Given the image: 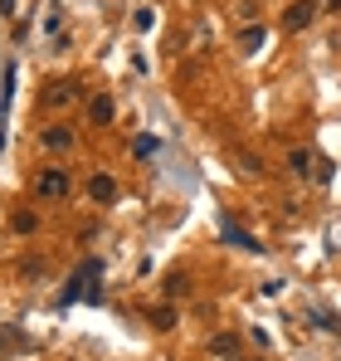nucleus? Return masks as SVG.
Here are the masks:
<instances>
[{
	"instance_id": "f257e3e1",
	"label": "nucleus",
	"mask_w": 341,
	"mask_h": 361,
	"mask_svg": "<svg viewBox=\"0 0 341 361\" xmlns=\"http://www.w3.org/2000/svg\"><path fill=\"white\" fill-rule=\"evenodd\" d=\"M68 103H78V78H54V83L39 93V108H49V113L68 108Z\"/></svg>"
},
{
	"instance_id": "f03ea898",
	"label": "nucleus",
	"mask_w": 341,
	"mask_h": 361,
	"mask_svg": "<svg viewBox=\"0 0 341 361\" xmlns=\"http://www.w3.org/2000/svg\"><path fill=\"white\" fill-rule=\"evenodd\" d=\"M35 190H39V200H63V195H68V176H63L58 166H49V171H39Z\"/></svg>"
},
{
	"instance_id": "7ed1b4c3",
	"label": "nucleus",
	"mask_w": 341,
	"mask_h": 361,
	"mask_svg": "<svg viewBox=\"0 0 341 361\" xmlns=\"http://www.w3.org/2000/svg\"><path fill=\"white\" fill-rule=\"evenodd\" d=\"M312 15H317V5H312V0H292V5H287V15H283V30L302 35V30L312 25Z\"/></svg>"
},
{
	"instance_id": "20e7f679",
	"label": "nucleus",
	"mask_w": 341,
	"mask_h": 361,
	"mask_svg": "<svg viewBox=\"0 0 341 361\" xmlns=\"http://www.w3.org/2000/svg\"><path fill=\"white\" fill-rule=\"evenodd\" d=\"M83 190H88V200H98V205H113V200H117V180L108 176V171L88 176V185H83Z\"/></svg>"
},
{
	"instance_id": "39448f33",
	"label": "nucleus",
	"mask_w": 341,
	"mask_h": 361,
	"mask_svg": "<svg viewBox=\"0 0 341 361\" xmlns=\"http://www.w3.org/2000/svg\"><path fill=\"white\" fill-rule=\"evenodd\" d=\"M113 113H117V103L108 93H93V98H88V122H93V127H113Z\"/></svg>"
},
{
	"instance_id": "423d86ee",
	"label": "nucleus",
	"mask_w": 341,
	"mask_h": 361,
	"mask_svg": "<svg viewBox=\"0 0 341 361\" xmlns=\"http://www.w3.org/2000/svg\"><path fill=\"white\" fill-rule=\"evenodd\" d=\"M39 147L44 152H68L73 147V127H44L39 132Z\"/></svg>"
},
{
	"instance_id": "0eeeda50",
	"label": "nucleus",
	"mask_w": 341,
	"mask_h": 361,
	"mask_svg": "<svg viewBox=\"0 0 341 361\" xmlns=\"http://www.w3.org/2000/svg\"><path fill=\"white\" fill-rule=\"evenodd\" d=\"M210 357L234 361L239 357V337H234V332H215V337H210Z\"/></svg>"
},
{
	"instance_id": "6e6552de",
	"label": "nucleus",
	"mask_w": 341,
	"mask_h": 361,
	"mask_svg": "<svg viewBox=\"0 0 341 361\" xmlns=\"http://www.w3.org/2000/svg\"><path fill=\"white\" fill-rule=\"evenodd\" d=\"M147 317H151V327H156V332H170V327H175V322H180V317H175V307H170V302H156V307H151V312H147Z\"/></svg>"
},
{
	"instance_id": "1a4fd4ad",
	"label": "nucleus",
	"mask_w": 341,
	"mask_h": 361,
	"mask_svg": "<svg viewBox=\"0 0 341 361\" xmlns=\"http://www.w3.org/2000/svg\"><path fill=\"white\" fill-rule=\"evenodd\" d=\"M234 166H239L244 176H264V157H259V152H234Z\"/></svg>"
},
{
	"instance_id": "9d476101",
	"label": "nucleus",
	"mask_w": 341,
	"mask_h": 361,
	"mask_svg": "<svg viewBox=\"0 0 341 361\" xmlns=\"http://www.w3.org/2000/svg\"><path fill=\"white\" fill-rule=\"evenodd\" d=\"M287 166H292L297 176H312V171H317V166H312V152H307V147H292V152H287Z\"/></svg>"
},
{
	"instance_id": "9b49d317",
	"label": "nucleus",
	"mask_w": 341,
	"mask_h": 361,
	"mask_svg": "<svg viewBox=\"0 0 341 361\" xmlns=\"http://www.w3.org/2000/svg\"><path fill=\"white\" fill-rule=\"evenodd\" d=\"M264 39H268V35H264V25H249V30L239 35V49H244V54H259V44H264Z\"/></svg>"
},
{
	"instance_id": "f8f14e48",
	"label": "nucleus",
	"mask_w": 341,
	"mask_h": 361,
	"mask_svg": "<svg viewBox=\"0 0 341 361\" xmlns=\"http://www.w3.org/2000/svg\"><path fill=\"white\" fill-rule=\"evenodd\" d=\"M185 288H190L185 274H166V279H161V293H166V298H185Z\"/></svg>"
},
{
	"instance_id": "ddd939ff",
	"label": "nucleus",
	"mask_w": 341,
	"mask_h": 361,
	"mask_svg": "<svg viewBox=\"0 0 341 361\" xmlns=\"http://www.w3.org/2000/svg\"><path fill=\"white\" fill-rule=\"evenodd\" d=\"M229 240L239 244V249H249V254H259V249H264V244L254 240V235H244V230H229Z\"/></svg>"
},
{
	"instance_id": "4468645a",
	"label": "nucleus",
	"mask_w": 341,
	"mask_h": 361,
	"mask_svg": "<svg viewBox=\"0 0 341 361\" xmlns=\"http://www.w3.org/2000/svg\"><path fill=\"white\" fill-rule=\"evenodd\" d=\"M35 225H39L35 210H20V215H15V230H20V235H35Z\"/></svg>"
},
{
	"instance_id": "2eb2a0df",
	"label": "nucleus",
	"mask_w": 341,
	"mask_h": 361,
	"mask_svg": "<svg viewBox=\"0 0 341 361\" xmlns=\"http://www.w3.org/2000/svg\"><path fill=\"white\" fill-rule=\"evenodd\" d=\"M132 152H137V157H151V152H156V137H137V147H132Z\"/></svg>"
},
{
	"instance_id": "dca6fc26",
	"label": "nucleus",
	"mask_w": 341,
	"mask_h": 361,
	"mask_svg": "<svg viewBox=\"0 0 341 361\" xmlns=\"http://www.w3.org/2000/svg\"><path fill=\"white\" fill-rule=\"evenodd\" d=\"M317 10H341V0H312Z\"/></svg>"
},
{
	"instance_id": "f3484780",
	"label": "nucleus",
	"mask_w": 341,
	"mask_h": 361,
	"mask_svg": "<svg viewBox=\"0 0 341 361\" xmlns=\"http://www.w3.org/2000/svg\"><path fill=\"white\" fill-rule=\"evenodd\" d=\"M0 10H5V15H10V10H15V0H0Z\"/></svg>"
}]
</instances>
